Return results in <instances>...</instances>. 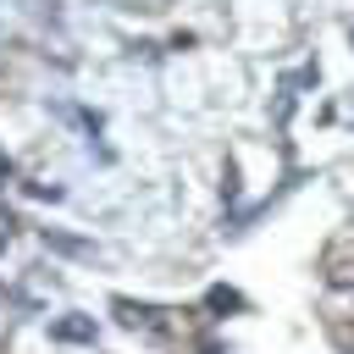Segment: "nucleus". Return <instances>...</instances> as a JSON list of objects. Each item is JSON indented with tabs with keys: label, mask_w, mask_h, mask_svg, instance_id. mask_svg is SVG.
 I'll return each mask as SVG.
<instances>
[{
	"label": "nucleus",
	"mask_w": 354,
	"mask_h": 354,
	"mask_svg": "<svg viewBox=\"0 0 354 354\" xmlns=\"http://www.w3.org/2000/svg\"><path fill=\"white\" fill-rule=\"evenodd\" d=\"M50 332L66 337V343H94V321H77V315H72V321H55Z\"/></svg>",
	"instance_id": "obj_1"
}]
</instances>
